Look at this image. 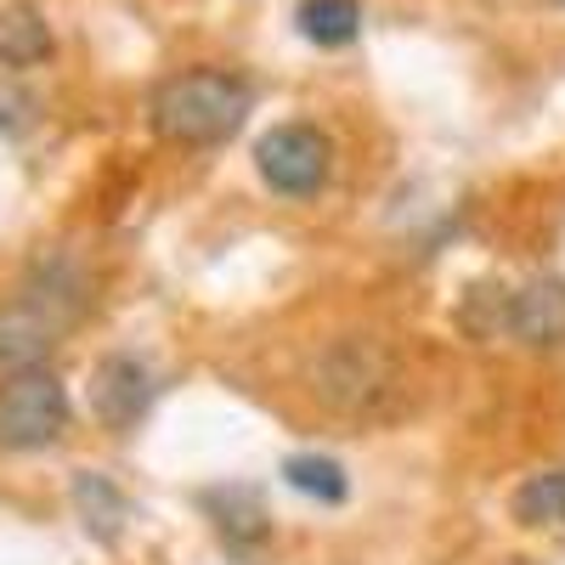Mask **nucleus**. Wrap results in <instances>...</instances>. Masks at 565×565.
I'll return each instance as SVG.
<instances>
[{"label": "nucleus", "mask_w": 565, "mask_h": 565, "mask_svg": "<svg viewBox=\"0 0 565 565\" xmlns=\"http://www.w3.org/2000/svg\"><path fill=\"white\" fill-rule=\"evenodd\" d=\"M68 430V391L57 373L23 367L0 380V447L7 452H40Z\"/></svg>", "instance_id": "20e7f679"}, {"label": "nucleus", "mask_w": 565, "mask_h": 565, "mask_svg": "<svg viewBox=\"0 0 565 565\" xmlns=\"http://www.w3.org/2000/svg\"><path fill=\"white\" fill-rule=\"evenodd\" d=\"M295 23H300V34L311 45L340 52V45H351L362 34V0H300Z\"/></svg>", "instance_id": "9d476101"}, {"label": "nucleus", "mask_w": 565, "mask_h": 565, "mask_svg": "<svg viewBox=\"0 0 565 565\" xmlns=\"http://www.w3.org/2000/svg\"><path fill=\"white\" fill-rule=\"evenodd\" d=\"M514 521L521 526H565V469H537L514 487Z\"/></svg>", "instance_id": "9b49d317"}, {"label": "nucleus", "mask_w": 565, "mask_h": 565, "mask_svg": "<svg viewBox=\"0 0 565 565\" xmlns=\"http://www.w3.org/2000/svg\"><path fill=\"white\" fill-rule=\"evenodd\" d=\"M74 503H79L85 526L97 532V537H114V532H119V521L130 514V503L119 498V487H114V481H103V476H79V481H74Z\"/></svg>", "instance_id": "ddd939ff"}, {"label": "nucleus", "mask_w": 565, "mask_h": 565, "mask_svg": "<svg viewBox=\"0 0 565 565\" xmlns=\"http://www.w3.org/2000/svg\"><path fill=\"white\" fill-rule=\"evenodd\" d=\"M29 125H34V97H29V90H18L12 79H0V130L18 136Z\"/></svg>", "instance_id": "4468645a"}, {"label": "nucleus", "mask_w": 565, "mask_h": 565, "mask_svg": "<svg viewBox=\"0 0 565 565\" xmlns=\"http://www.w3.org/2000/svg\"><path fill=\"white\" fill-rule=\"evenodd\" d=\"M90 407H97V418L108 424V430H136L141 413L153 407V373L148 362L136 356H103L97 373H90Z\"/></svg>", "instance_id": "423d86ee"}, {"label": "nucleus", "mask_w": 565, "mask_h": 565, "mask_svg": "<svg viewBox=\"0 0 565 565\" xmlns=\"http://www.w3.org/2000/svg\"><path fill=\"white\" fill-rule=\"evenodd\" d=\"M204 514L215 521V532L232 548H249V543H260L271 532L266 526V503H260L255 487H215V492H204Z\"/></svg>", "instance_id": "6e6552de"}, {"label": "nucleus", "mask_w": 565, "mask_h": 565, "mask_svg": "<svg viewBox=\"0 0 565 565\" xmlns=\"http://www.w3.org/2000/svg\"><path fill=\"white\" fill-rule=\"evenodd\" d=\"M503 328L532 351H554L565 345V282L554 277H532L526 289H514L503 300Z\"/></svg>", "instance_id": "0eeeda50"}, {"label": "nucleus", "mask_w": 565, "mask_h": 565, "mask_svg": "<svg viewBox=\"0 0 565 565\" xmlns=\"http://www.w3.org/2000/svg\"><path fill=\"white\" fill-rule=\"evenodd\" d=\"M40 57H52V29L40 23V12L23 0L0 7V68H29Z\"/></svg>", "instance_id": "1a4fd4ad"}, {"label": "nucleus", "mask_w": 565, "mask_h": 565, "mask_svg": "<svg viewBox=\"0 0 565 565\" xmlns=\"http://www.w3.org/2000/svg\"><path fill=\"white\" fill-rule=\"evenodd\" d=\"M311 385L328 407H340V413H385V396L402 385V373H396L385 345L356 334V340H340L334 351L317 356Z\"/></svg>", "instance_id": "7ed1b4c3"}, {"label": "nucleus", "mask_w": 565, "mask_h": 565, "mask_svg": "<svg viewBox=\"0 0 565 565\" xmlns=\"http://www.w3.org/2000/svg\"><path fill=\"white\" fill-rule=\"evenodd\" d=\"M255 170L277 199H317L328 186V175H334V141L306 119L271 125L255 141Z\"/></svg>", "instance_id": "39448f33"}, {"label": "nucleus", "mask_w": 565, "mask_h": 565, "mask_svg": "<svg viewBox=\"0 0 565 565\" xmlns=\"http://www.w3.org/2000/svg\"><path fill=\"white\" fill-rule=\"evenodd\" d=\"M85 295H79V277L68 271H40L23 295H12L0 306V373H23L40 367L63 345V334L79 322Z\"/></svg>", "instance_id": "f03ea898"}, {"label": "nucleus", "mask_w": 565, "mask_h": 565, "mask_svg": "<svg viewBox=\"0 0 565 565\" xmlns=\"http://www.w3.org/2000/svg\"><path fill=\"white\" fill-rule=\"evenodd\" d=\"M255 108V90L226 74V68H181L153 85L148 97V125L153 136L175 141V148H221L244 130Z\"/></svg>", "instance_id": "f257e3e1"}, {"label": "nucleus", "mask_w": 565, "mask_h": 565, "mask_svg": "<svg viewBox=\"0 0 565 565\" xmlns=\"http://www.w3.org/2000/svg\"><path fill=\"white\" fill-rule=\"evenodd\" d=\"M282 481H289L300 498H311V503H340V498L351 492L345 469H340L334 458H322V452H295V458H282Z\"/></svg>", "instance_id": "f8f14e48"}]
</instances>
